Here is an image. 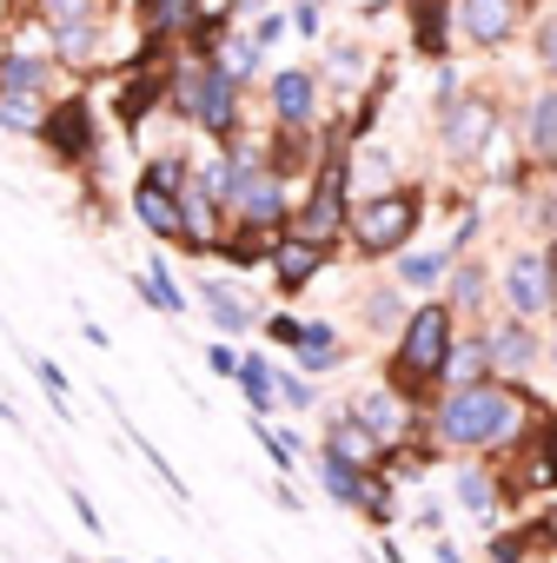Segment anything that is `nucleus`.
I'll list each match as a JSON object with an SVG mask.
<instances>
[{
	"label": "nucleus",
	"instance_id": "obj_1",
	"mask_svg": "<svg viewBox=\"0 0 557 563\" xmlns=\"http://www.w3.org/2000/svg\"><path fill=\"white\" fill-rule=\"evenodd\" d=\"M544 424V398H531L524 385L504 378H478V385H451L432 405V444L445 451H511Z\"/></svg>",
	"mask_w": 557,
	"mask_h": 563
},
{
	"label": "nucleus",
	"instance_id": "obj_2",
	"mask_svg": "<svg viewBox=\"0 0 557 563\" xmlns=\"http://www.w3.org/2000/svg\"><path fill=\"white\" fill-rule=\"evenodd\" d=\"M458 339V319L445 312V299H425L418 312L398 319V345H392V365H385V391H398L405 405H425L432 385H438V365Z\"/></svg>",
	"mask_w": 557,
	"mask_h": 563
},
{
	"label": "nucleus",
	"instance_id": "obj_3",
	"mask_svg": "<svg viewBox=\"0 0 557 563\" xmlns=\"http://www.w3.org/2000/svg\"><path fill=\"white\" fill-rule=\"evenodd\" d=\"M425 225V192L418 186H385L372 199H359L346 212V232L359 245V258H398Z\"/></svg>",
	"mask_w": 557,
	"mask_h": 563
},
{
	"label": "nucleus",
	"instance_id": "obj_4",
	"mask_svg": "<svg viewBox=\"0 0 557 563\" xmlns=\"http://www.w3.org/2000/svg\"><path fill=\"white\" fill-rule=\"evenodd\" d=\"M226 212H232V232H259V239H272L278 225L293 219V192H286V179H278V173L252 166V173H232V199H226Z\"/></svg>",
	"mask_w": 557,
	"mask_h": 563
},
{
	"label": "nucleus",
	"instance_id": "obj_5",
	"mask_svg": "<svg viewBox=\"0 0 557 563\" xmlns=\"http://www.w3.org/2000/svg\"><path fill=\"white\" fill-rule=\"evenodd\" d=\"M41 146L61 159V166H87L100 153V120H94V100L87 93H67V100H47L41 113Z\"/></svg>",
	"mask_w": 557,
	"mask_h": 563
},
{
	"label": "nucleus",
	"instance_id": "obj_6",
	"mask_svg": "<svg viewBox=\"0 0 557 563\" xmlns=\"http://www.w3.org/2000/svg\"><path fill=\"white\" fill-rule=\"evenodd\" d=\"M346 212H352V179H346V166H339V153L319 166V179H313V192H306V206L286 219L293 232H306V239H319V245H332L339 232H346Z\"/></svg>",
	"mask_w": 557,
	"mask_h": 563
},
{
	"label": "nucleus",
	"instance_id": "obj_7",
	"mask_svg": "<svg viewBox=\"0 0 557 563\" xmlns=\"http://www.w3.org/2000/svg\"><path fill=\"white\" fill-rule=\"evenodd\" d=\"M326 258H332V245H319V239H306V232H293V225H278L272 232V245H265V272H272V292H286V299H299L313 278L326 272Z\"/></svg>",
	"mask_w": 557,
	"mask_h": 563
},
{
	"label": "nucleus",
	"instance_id": "obj_8",
	"mask_svg": "<svg viewBox=\"0 0 557 563\" xmlns=\"http://www.w3.org/2000/svg\"><path fill=\"white\" fill-rule=\"evenodd\" d=\"M491 133H498V107H491L484 93H458V100H445V126H438L445 159L471 166V159L491 146Z\"/></svg>",
	"mask_w": 557,
	"mask_h": 563
},
{
	"label": "nucleus",
	"instance_id": "obj_9",
	"mask_svg": "<svg viewBox=\"0 0 557 563\" xmlns=\"http://www.w3.org/2000/svg\"><path fill=\"white\" fill-rule=\"evenodd\" d=\"M504 299H511V319H524V325L550 319V299H557V292H550V245H531V252L511 258Z\"/></svg>",
	"mask_w": 557,
	"mask_h": 563
},
{
	"label": "nucleus",
	"instance_id": "obj_10",
	"mask_svg": "<svg viewBox=\"0 0 557 563\" xmlns=\"http://www.w3.org/2000/svg\"><path fill=\"white\" fill-rule=\"evenodd\" d=\"M484 358H491V378L524 385V378H531V365H544V339H537L524 319H504L498 332H484Z\"/></svg>",
	"mask_w": 557,
	"mask_h": 563
},
{
	"label": "nucleus",
	"instance_id": "obj_11",
	"mask_svg": "<svg viewBox=\"0 0 557 563\" xmlns=\"http://www.w3.org/2000/svg\"><path fill=\"white\" fill-rule=\"evenodd\" d=\"M451 21H458V41L471 47H504L524 21V0H451Z\"/></svg>",
	"mask_w": 557,
	"mask_h": 563
},
{
	"label": "nucleus",
	"instance_id": "obj_12",
	"mask_svg": "<svg viewBox=\"0 0 557 563\" xmlns=\"http://www.w3.org/2000/svg\"><path fill=\"white\" fill-rule=\"evenodd\" d=\"M265 100H272L278 126H313L319 120V74L313 67H278L272 87H265Z\"/></svg>",
	"mask_w": 557,
	"mask_h": 563
},
{
	"label": "nucleus",
	"instance_id": "obj_13",
	"mask_svg": "<svg viewBox=\"0 0 557 563\" xmlns=\"http://www.w3.org/2000/svg\"><path fill=\"white\" fill-rule=\"evenodd\" d=\"M166 80H173V67H166V60H140V67H133V80H127V87H120V100H113V113H120V126H127V133L146 120V107H160V100H166Z\"/></svg>",
	"mask_w": 557,
	"mask_h": 563
},
{
	"label": "nucleus",
	"instance_id": "obj_14",
	"mask_svg": "<svg viewBox=\"0 0 557 563\" xmlns=\"http://www.w3.org/2000/svg\"><path fill=\"white\" fill-rule=\"evenodd\" d=\"M173 206H179V245H186V252H212V239H219V206L193 186V173H186V186L173 192Z\"/></svg>",
	"mask_w": 557,
	"mask_h": 563
},
{
	"label": "nucleus",
	"instance_id": "obj_15",
	"mask_svg": "<svg viewBox=\"0 0 557 563\" xmlns=\"http://www.w3.org/2000/svg\"><path fill=\"white\" fill-rule=\"evenodd\" d=\"M0 93H47L54 100V54L8 47V54H0Z\"/></svg>",
	"mask_w": 557,
	"mask_h": 563
},
{
	"label": "nucleus",
	"instance_id": "obj_16",
	"mask_svg": "<svg viewBox=\"0 0 557 563\" xmlns=\"http://www.w3.org/2000/svg\"><path fill=\"white\" fill-rule=\"evenodd\" d=\"M517 133H524V153L537 159V173H550V153H557V87H550V80H544L537 100L524 107V126H517Z\"/></svg>",
	"mask_w": 557,
	"mask_h": 563
},
{
	"label": "nucleus",
	"instance_id": "obj_17",
	"mask_svg": "<svg viewBox=\"0 0 557 563\" xmlns=\"http://www.w3.org/2000/svg\"><path fill=\"white\" fill-rule=\"evenodd\" d=\"M199 312H206L219 332H232V339L259 325V312H252V306L232 292V278H199Z\"/></svg>",
	"mask_w": 557,
	"mask_h": 563
},
{
	"label": "nucleus",
	"instance_id": "obj_18",
	"mask_svg": "<svg viewBox=\"0 0 557 563\" xmlns=\"http://www.w3.org/2000/svg\"><path fill=\"white\" fill-rule=\"evenodd\" d=\"M199 14H206L199 0H140V8H133V21H140L146 41H179V34H193Z\"/></svg>",
	"mask_w": 557,
	"mask_h": 563
},
{
	"label": "nucleus",
	"instance_id": "obj_19",
	"mask_svg": "<svg viewBox=\"0 0 557 563\" xmlns=\"http://www.w3.org/2000/svg\"><path fill=\"white\" fill-rule=\"evenodd\" d=\"M326 457H346V464H359V471H379V444L365 438V424L352 418V411H339L332 424H326V444H319Z\"/></svg>",
	"mask_w": 557,
	"mask_h": 563
},
{
	"label": "nucleus",
	"instance_id": "obj_20",
	"mask_svg": "<svg viewBox=\"0 0 557 563\" xmlns=\"http://www.w3.org/2000/svg\"><path fill=\"white\" fill-rule=\"evenodd\" d=\"M259 60H265V54L252 47V34H219V41L206 47V67H212V74H226L232 87H245V80L259 74Z\"/></svg>",
	"mask_w": 557,
	"mask_h": 563
},
{
	"label": "nucleus",
	"instance_id": "obj_21",
	"mask_svg": "<svg viewBox=\"0 0 557 563\" xmlns=\"http://www.w3.org/2000/svg\"><path fill=\"white\" fill-rule=\"evenodd\" d=\"M478 378H491L484 332H478V339H451V352H445V365H438V385L451 391V385H478Z\"/></svg>",
	"mask_w": 557,
	"mask_h": 563
},
{
	"label": "nucleus",
	"instance_id": "obj_22",
	"mask_svg": "<svg viewBox=\"0 0 557 563\" xmlns=\"http://www.w3.org/2000/svg\"><path fill=\"white\" fill-rule=\"evenodd\" d=\"M133 212H140V225L153 232V239H173L179 245V206H173V192H160V186H133Z\"/></svg>",
	"mask_w": 557,
	"mask_h": 563
},
{
	"label": "nucleus",
	"instance_id": "obj_23",
	"mask_svg": "<svg viewBox=\"0 0 557 563\" xmlns=\"http://www.w3.org/2000/svg\"><path fill=\"white\" fill-rule=\"evenodd\" d=\"M293 352H299V372L313 378V372H332L339 358H346V345H339V332L319 319V325H299V339H293Z\"/></svg>",
	"mask_w": 557,
	"mask_h": 563
},
{
	"label": "nucleus",
	"instance_id": "obj_24",
	"mask_svg": "<svg viewBox=\"0 0 557 563\" xmlns=\"http://www.w3.org/2000/svg\"><path fill=\"white\" fill-rule=\"evenodd\" d=\"M232 378H239V391H245L252 418H272V411H278V372H272L259 352H252V358H239V372H232Z\"/></svg>",
	"mask_w": 557,
	"mask_h": 563
},
{
	"label": "nucleus",
	"instance_id": "obj_25",
	"mask_svg": "<svg viewBox=\"0 0 557 563\" xmlns=\"http://www.w3.org/2000/svg\"><path fill=\"white\" fill-rule=\"evenodd\" d=\"M313 464H319L326 497H332V504H346V510H359V497H365V477H372V471H359V464H346V457H326V451H319Z\"/></svg>",
	"mask_w": 557,
	"mask_h": 563
},
{
	"label": "nucleus",
	"instance_id": "obj_26",
	"mask_svg": "<svg viewBox=\"0 0 557 563\" xmlns=\"http://www.w3.org/2000/svg\"><path fill=\"white\" fill-rule=\"evenodd\" d=\"M34 8H41V27L47 34H67V27H100L107 0H34Z\"/></svg>",
	"mask_w": 557,
	"mask_h": 563
},
{
	"label": "nucleus",
	"instance_id": "obj_27",
	"mask_svg": "<svg viewBox=\"0 0 557 563\" xmlns=\"http://www.w3.org/2000/svg\"><path fill=\"white\" fill-rule=\"evenodd\" d=\"M412 41L425 54H445V41H451V0H418V8H412Z\"/></svg>",
	"mask_w": 557,
	"mask_h": 563
},
{
	"label": "nucleus",
	"instance_id": "obj_28",
	"mask_svg": "<svg viewBox=\"0 0 557 563\" xmlns=\"http://www.w3.org/2000/svg\"><path fill=\"white\" fill-rule=\"evenodd\" d=\"M451 272V252H398V286L405 292H425V286H438V278Z\"/></svg>",
	"mask_w": 557,
	"mask_h": 563
},
{
	"label": "nucleus",
	"instance_id": "obj_29",
	"mask_svg": "<svg viewBox=\"0 0 557 563\" xmlns=\"http://www.w3.org/2000/svg\"><path fill=\"white\" fill-rule=\"evenodd\" d=\"M498 497H504V490H498V471H484V464H465V471H458V504H465L471 517H491Z\"/></svg>",
	"mask_w": 557,
	"mask_h": 563
},
{
	"label": "nucleus",
	"instance_id": "obj_30",
	"mask_svg": "<svg viewBox=\"0 0 557 563\" xmlns=\"http://www.w3.org/2000/svg\"><path fill=\"white\" fill-rule=\"evenodd\" d=\"M484 292H491L484 265H458V272H451V299H445V312H451V319H458V312H484Z\"/></svg>",
	"mask_w": 557,
	"mask_h": 563
},
{
	"label": "nucleus",
	"instance_id": "obj_31",
	"mask_svg": "<svg viewBox=\"0 0 557 563\" xmlns=\"http://www.w3.org/2000/svg\"><path fill=\"white\" fill-rule=\"evenodd\" d=\"M140 299H146V306H160L166 319H179V312H186V292L173 286V272H166L160 258H153V265L140 272Z\"/></svg>",
	"mask_w": 557,
	"mask_h": 563
},
{
	"label": "nucleus",
	"instance_id": "obj_32",
	"mask_svg": "<svg viewBox=\"0 0 557 563\" xmlns=\"http://www.w3.org/2000/svg\"><path fill=\"white\" fill-rule=\"evenodd\" d=\"M47 113V93H0V133H34Z\"/></svg>",
	"mask_w": 557,
	"mask_h": 563
},
{
	"label": "nucleus",
	"instance_id": "obj_33",
	"mask_svg": "<svg viewBox=\"0 0 557 563\" xmlns=\"http://www.w3.org/2000/svg\"><path fill=\"white\" fill-rule=\"evenodd\" d=\"M186 173H193V166H186L179 153H153V159H146V186H160V192H179Z\"/></svg>",
	"mask_w": 557,
	"mask_h": 563
},
{
	"label": "nucleus",
	"instance_id": "obj_34",
	"mask_svg": "<svg viewBox=\"0 0 557 563\" xmlns=\"http://www.w3.org/2000/svg\"><path fill=\"white\" fill-rule=\"evenodd\" d=\"M398 319H405V299H398L392 286L365 299V325H372V332H398Z\"/></svg>",
	"mask_w": 557,
	"mask_h": 563
},
{
	"label": "nucleus",
	"instance_id": "obj_35",
	"mask_svg": "<svg viewBox=\"0 0 557 563\" xmlns=\"http://www.w3.org/2000/svg\"><path fill=\"white\" fill-rule=\"evenodd\" d=\"M278 405H293V411H313V405H319L313 378H306V372H286V378H278Z\"/></svg>",
	"mask_w": 557,
	"mask_h": 563
},
{
	"label": "nucleus",
	"instance_id": "obj_36",
	"mask_svg": "<svg viewBox=\"0 0 557 563\" xmlns=\"http://www.w3.org/2000/svg\"><path fill=\"white\" fill-rule=\"evenodd\" d=\"M34 372H41V391L54 398V411H67V372L54 358H34Z\"/></svg>",
	"mask_w": 557,
	"mask_h": 563
},
{
	"label": "nucleus",
	"instance_id": "obj_37",
	"mask_svg": "<svg viewBox=\"0 0 557 563\" xmlns=\"http://www.w3.org/2000/svg\"><path fill=\"white\" fill-rule=\"evenodd\" d=\"M319 27H326V8H319V0H299V14H293V34L319 41Z\"/></svg>",
	"mask_w": 557,
	"mask_h": 563
},
{
	"label": "nucleus",
	"instance_id": "obj_38",
	"mask_svg": "<svg viewBox=\"0 0 557 563\" xmlns=\"http://www.w3.org/2000/svg\"><path fill=\"white\" fill-rule=\"evenodd\" d=\"M245 34H252V47H259V54H265V47H272V41H278V34H286V21H278V14H259V21H252V27H245Z\"/></svg>",
	"mask_w": 557,
	"mask_h": 563
},
{
	"label": "nucleus",
	"instance_id": "obj_39",
	"mask_svg": "<svg viewBox=\"0 0 557 563\" xmlns=\"http://www.w3.org/2000/svg\"><path fill=\"white\" fill-rule=\"evenodd\" d=\"M550 60H557V27H550V14H537V67L550 74Z\"/></svg>",
	"mask_w": 557,
	"mask_h": 563
},
{
	"label": "nucleus",
	"instance_id": "obj_40",
	"mask_svg": "<svg viewBox=\"0 0 557 563\" xmlns=\"http://www.w3.org/2000/svg\"><path fill=\"white\" fill-rule=\"evenodd\" d=\"M332 67H339V80H359V74H365V54L339 41V47H332Z\"/></svg>",
	"mask_w": 557,
	"mask_h": 563
},
{
	"label": "nucleus",
	"instance_id": "obj_41",
	"mask_svg": "<svg viewBox=\"0 0 557 563\" xmlns=\"http://www.w3.org/2000/svg\"><path fill=\"white\" fill-rule=\"evenodd\" d=\"M265 339H272V345H293V339H299V319H293V312H272V319H265Z\"/></svg>",
	"mask_w": 557,
	"mask_h": 563
},
{
	"label": "nucleus",
	"instance_id": "obj_42",
	"mask_svg": "<svg viewBox=\"0 0 557 563\" xmlns=\"http://www.w3.org/2000/svg\"><path fill=\"white\" fill-rule=\"evenodd\" d=\"M206 365H212L219 378H232V372H239V352H232V345H206Z\"/></svg>",
	"mask_w": 557,
	"mask_h": 563
},
{
	"label": "nucleus",
	"instance_id": "obj_43",
	"mask_svg": "<svg viewBox=\"0 0 557 563\" xmlns=\"http://www.w3.org/2000/svg\"><path fill=\"white\" fill-rule=\"evenodd\" d=\"M74 510H80V523H87V530H107V523H100V510H94V497H87V490H74Z\"/></svg>",
	"mask_w": 557,
	"mask_h": 563
},
{
	"label": "nucleus",
	"instance_id": "obj_44",
	"mask_svg": "<svg viewBox=\"0 0 557 563\" xmlns=\"http://www.w3.org/2000/svg\"><path fill=\"white\" fill-rule=\"evenodd\" d=\"M438 563H465V556H458V543H438Z\"/></svg>",
	"mask_w": 557,
	"mask_h": 563
},
{
	"label": "nucleus",
	"instance_id": "obj_45",
	"mask_svg": "<svg viewBox=\"0 0 557 563\" xmlns=\"http://www.w3.org/2000/svg\"><path fill=\"white\" fill-rule=\"evenodd\" d=\"M0 418H8V424H14V405H8V398H0Z\"/></svg>",
	"mask_w": 557,
	"mask_h": 563
}]
</instances>
